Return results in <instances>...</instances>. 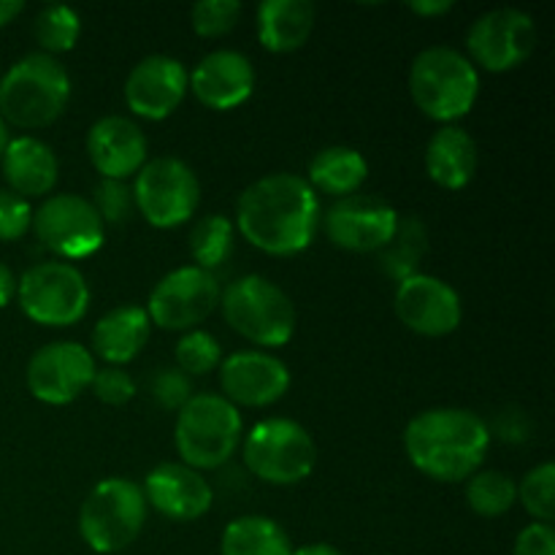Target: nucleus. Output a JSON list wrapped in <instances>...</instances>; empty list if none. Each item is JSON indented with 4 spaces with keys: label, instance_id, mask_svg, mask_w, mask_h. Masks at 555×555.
Masks as SVG:
<instances>
[{
    "label": "nucleus",
    "instance_id": "f257e3e1",
    "mask_svg": "<svg viewBox=\"0 0 555 555\" xmlns=\"http://www.w3.org/2000/svg\"><path fill=\"white\" fill-rule=\"evenodd\" d=\"M320 204L307 179L296 173H269L242 193L236 222L242 236L260 253L291 255L304 253L312 244L318 228Z\"/></svg>",
    "mask_w": 555,
    "mask_h": 555
},
{
    "label": "nucleus",
    "instance_id": "f03ea898",
    "mask_svg": "<svg viewBox=\"0 0 555 555\" xmlns=\"http://www.w3.org/2000/svg\"><path fill=\"white\" fill-rule=\"evenodd\" d=\"M491 431L475 412L459 406L426 410L410 421L404 448L415 469L439 482H461L486 461Z\"/></svg>",
    "mask_w": 555,
    "mask_h": 555
},
{
    "label": "nucleus",
    "instance_id": "7ed1b4c3",
    "mask_svg": "<svg viewBox=\"0 0 555 555\" xmlns=\"http://www.w3.org/2000/svg\"><path fill=\"white\" fill-rule=\"evenodd\" d=\"M70 101V79L49 54H27L0 79V117L16 128H47Z\"/></svg>",
    "mask_w": 555,
    "mask_h": 555
},
{
    "label": "nucleus",
    "instance_id": "20e7f679",
    "mask_svg": "<svg viewBox=\"0 0 555 555\" xmlns=\"http://www.w3.org/2000/svg\"><path fill=\"white\" fill-rule=\"evenodd\" d=\"M415 106L437 122H453L472 112L480 92V76L466 54L450 47L423 49L410 70Z\"/></svg>",
    "mask_w": 555,
    "mask_h": 555
},
{
    "label": "nucleus",
    "instance_id": "39448f33",
    "mask_svg": "<svg viewBox=\"0 0 555 555\" xmlns=\"http://www.w3.org/2000/svg\"><path fill=\"white\" fill-rule=\"evenodd\" d=\"M242 439V415L225 396H190L179 410L173 442L190 469H217L228 464Z\"/></svg>",
    "mask_w": 555,
    "mask_h": 555
},
{
    "label": "nucleus",
    "instance_id": "423d86ee",
    "mask_svg": "<svg viewBox=\"0 0 555 555\" xmlns=\"http://www.w3.org/2000/svg\"><path fill=\"white\" fill-rule=\"evenodd\" d=\"M220 307L238 336L260 347H285L296 331V307L282 287L247 274L220 293Z\"/></svg>",
    "mask_w": 555,
    "mask_h": 555
},
{
    "label": "nucleus",
    "instance_id": "0eeeda50",
    "mask_svg": "<svg viewBox=\"0 0 555 555\" xmlns=\"http://www.w3.org/2000/svg\"><path fill=\"white\" fill-rule=\"evenodd\" d=\"M146 520V499L135 482L108 477L87 493L79 509V531L87 547L101 555L125 551L139 540Z\"/></svg>",
    "mask_w": 555,
    "mask_h": 555
},
{
    "label": "nucleus",
    "instance_id": "6e6552de",
    "mask_svg": "<svg viewBox=\"0 0 555 555\" xmlns=\"http://www.w3.org/2000/svg\"><path fill=\"white\" fill-rule=\"evenodd\" d=\"M244 464L258 480L271 486H296L318 464L314 439L291 417L260 421L244 439Z\"/></svg>",
    "mask_w": 555,
    "mask_h": 555
},
{
    "label": "nucleus",
    "instance_id": "1a4fd4ad",
    "mask_svg": "<svg viewBox=\"0 0 555 555\" xmlns=\"http://www.w3.org/2000/svg\"><path fill=\"white\" fill-rule=\"evenodd\" d=\"M20 307L33 323L65 328L85 318L90 307V287L76 266L63 260L38 263L16 280Z\"/></svg>",
    "mask_w": 555,
    "mask_h": 555
},
{
    "label": "nucleus",
    "instance_id": "9d476101",
    "mask_svg": "<svg viewBox=\"0 0 555 555\" xmlns=\"http://www.w3.org/2000/svg\"><path fill=\"white\" fill-rule=\"evenodd\" d=\"M201 184L179 157H155L135 173L133 204L155 228H177L195 215Z\"/></svg>",
    "mask_w": 555,
    "mask_h": 555
},
{
    "label": "nucleus",
    "instance_id": "9b49d317",
    "mask_svg": "<svg viewBox=\"0 0 555 555\" xmlns=\"http://www.w3.org/2000/svg\"><path fill=\"white\" fill-rule=\"evenodd\" d=\"M33 231L60 258H90L103 247V220L90 201L79 195H52L33 215Z\"/></svg>",
    "mask_w": 555,
    "mask_h": 555
},
{
    "label": "nucleus",
    "instance_id": "f8f14e48",
    "mask_svg": "<svg viewBox=\"0 0 555 555\" xmlns=\"http://www.w3.org/2000/svg\"><path fill=\"white\" fill-rule=\"evenodd\" d=\"M220 307V285L211 271L184 266L163 276L152 291L146 314L166 331H190Z\"/></svg>",
    "mask_w": 555,
    "mask_h": 555
},
{
    "label": "nucleus",
    "instance_id": "ddd939ff",
    "mask_svg": "<svg viewBox=\"0 0 555 555\" xmlns=\"http://www.w3.org/2000/svg\"><path fill=\"white\" fill-rule=\"evenodd\" d=\"M537 43V27L526 11L496 9L475 20L466 36L472 60L491 74H504L531 57Z\"/></svg>",
    "mask_w": 555,
    "mask_h": 555
},
{
    "label": "nucleus",
    "instance_id": "4468645a",
    "mask_svg": "<svg viewBox=\"0 0 555 555\" xmlns=\"http://www.w3.org/2000/svg\"><path fill=\"white\" fill-rule=\"evenodd\" d=\"M95 358L76 341H52L27 363V388L38 401L52 406L70 404L90 388Z\"/></svg>",
    "mask_w": 555,
    "mask_h": 555
},
{
    "label": "nucleus",
    "instance_id": "2eb2a0df",
    "mask_svg": "<svg viewBox=\"0 0 555 555\" xmlns=\"http://www.w3.org/2000/svg\"><path fill=\"white\" fill-rule=\"evenodd\" d=\"M399 215L393 206L374 195H347L325 215V233L347 253H377L393 242Z\"/></svg>",
    "mask_w": 555,
    "mask_h": 555
},
{
    "label": "nucleus",
    "instance_id": "dca6fc26",
    "mask_svg": "<svg viewBox=\"0 0 555 555\" xmlns=\"http://www.w3.org/2000/svg\"><path fill=\"white\" fill-rule=\"evenodd\" d=\"M396 314L421 336H448L461 325V298L444 280L412 274L399 282L393 298Z\"/></svg>",
    "mask_w": 555,
    "mask_h": 555
},
{
    "label": "nucleus",
    "instance_id": "f3484780",
    "mask_svg": "<svg viewBox=\"0 0 555 555\" xmlns=\"http://www.w3.org/2000/svg\"><path fill=\"white\" fill-rule=\"evenodd\" d=\"M188 95V70L168 54L144 57L125 81V103L144 119H166Z\"/></svg>",
    "mask_w": 555,
    "mask_h": 555
},
{
    "label": "nucleus",
    "instance_id": "a211bd4d",
    "mask_svg": "<svg viewBox=\"0 0 555 555\" xmlns=\"http://www.w3.org/2000/svg\"><path fill=\"white\" fill-rule=\"evenodd\" d=\"M220 383L233 406H269L291 388V372L269 352H233L220 363Z\"/></svg>",
    "mask_w": 555,
    "mask_h": 555
},
{
    "label": "nucleus",
    "instance_id": "6ab92c4d",
    "mask_svg": "<svg viewBox=\"0 0 555 555\" xmlns=\"http://www.w3.org/2000/svg\"><path fill=\"white\" fill-rule=\"evenodd\" d=\"M144 499L171 520L204 518L215 502L209 480L184 464H160L146 475Z\"/></svg>",
    "mask_w": 555,
    "mask_h": 555
},
{
    "label": "nucleus",
    "instance_id": "aec40b11",
    "mask_svg": "<svg viewBox=\"0 0 555 555\" xmlns=\"http://www.w3.org/2000/svg\"><path fill=\"white\" fill-rule=\"evenodd\" d=\"M188 85L204 106L215 108V112H228V108L242 106L253 95L255 70L242 52L217 49L195 65Z\"/></svg>",
    "mask_w": 555,
    "mask_h": 555
},
{
    "label": "nucleus",
    "instance_id": "412c9836",
    "mask_svg": "<svg viewBox=\"0 0 555 555\" xmlns=\"http://www.w3.org/2000/svg\"><path fill=\"white\" fill-rule=\"evenodd\" d=\"M87 155L103 179H119L141 171L146 163V139L128 117H103L87 133Z\"/></svg>",
    "mask_w": 555,
    "mask_h": 555
},
{
    "label": "nucleus",
    "instance_id": "4be33fe9",
    "mask_svg": "<svg viewBox=\"0 0 555 555\" xmlns=\"http://www.w3.org/2000/svg\"><path fill=\"white\" fill-rule=\"evenodd\" d=\"M3 177L11 193L22 198L47 195L57 184V157L33 135L11 139L3 150Z\"/></svg>",
    "mask_w": 555,
    "mask_h": 555
},
{
    "label": "nucleus",
    "instance_id": "5701e85b",
    "mask_svg": "<svg viewBox=\"0 0 555 555\" xmlns=\"http://www.w3.org/2000/svg\"><path fill=\"white\" fill-rule=\"evenodd\" d=\"M426 171L439 188L461 190L475 179L477 144L459 125H444L426 146Z\"/></svg>",
    "mask_w": 555,
    "mask_h": 555
},
{
    "label": "nucleus",
    "instance_id": "b1692460",
    "mask_svg": "<svg viewBox=\"0 0 555 555\" xmlns=\"http://www.w3.org/2000/svg\"><path fill=\"white\" fill-rule=\"evenodd\" d=\"M150 328L152 323L146 309L125 304V307L112 309L98 320L95 331H92V347L106 363L122 366L144 350Z\"/></svg>",
    "mask_w": 555,
    "mask_h": 555
},
{
    "label": "nucleus",
    "instance_id": "393cba45",
    "mask_svg": "<svg viewBox=\"0 0 555 555\" xmlns=\"http://www.w3.org/2000/svg\"><path fill=\"white\" fill-rule=\"evenodd\" d=\"M314 5L309 0H266L258 9V38L269 52L301 49L314 30Z\"/></svg>",
    "mask_w": 555,
    "mask_h": 555
},
{
    "label": "nucleus",
    "instance_id": "a878e982",
    "mask_svg": "<svg viewBox=\"0 0 555 555\" xmlns=\"http://www.w3.org/2000/svg\"><path fill=\"white\" fill-rule=\"evenodd\" d=\"M366 173L369 163L361 152L352 146H328L309 163V188L347 198L366 182Z\"/></svg>",
    "mask_w": 555,
    "mask_h": 555
},
{
    "label": "nucleus",
    "instance_id": "bb28decb",
    "mask_svg": "<svg viewBox=\"0 0 555 555\" xmlns=\"http://www.w3.org/2000/svg\"><path fill=\"white\" fill-rule=\"evenodd\" d=\"M220 555H293V545L276 520L244 515L222 531Z\"/></svg>",
    "mask_w": 555,
    "mask_h": 555
},
{
    "label": "nucleus",
    "instance_id": "cd10ccee",
    "mask_svg": "<svg viewBox=\"0 0 555 555\" xmlns=\"http://www.w3.org/2000/svg\"><path fill=\"white\" fill-rule=\"evenodd\" d=\"M518 502V486L504 472H475L466 486V504L480 518H499Z\"/></svg>",
    "mask_w": 555,
    "mask_h": 555
},
{
    "label": "nucleus",
    "instance_id": "c85d7f7f",
    "mask_svg": "<svg viewBox=\"0 0 555 555\" xmlns=\"http://www.w3.org/2000/svg\"><path fill=\"white\" fill-rule=\"evenodd\" d=\"M233 253V225L228 217L209 215L190 231V255L198 260V269L211 271Z\"/></svg>",
    "mask_w": 555,
    "mask_h": 555
},
{
    "label": "nucleus",
    "instance_id": "c756f323",
    "mask_svg": "<svg viewBox=\"0 0 555 555\" xmlns=\"http://www.w3.org/2000/svg\"><path fill=\"white\" fill-rule=\"evenodd\" d=\"M33 33H36V41L43 47V54L52 57V54L74 49L76 38L81 33V22L68 5H47V9L38 11Z\"/></svg>",
    "mask_w": 555,
    "mask_h": 555
},
{
    "label": "nucleus",
    "instance_id": "7c9ffc66",
    "mask_svg": "<svg viewBox=\"0 0 555 555\" xmlns=\"http://www.w3.org/2000/svg\"><path fill=\"white\" fill-rule=\"evenodd\" d=\"M423 249H426V231L417 220H406L404 225L399 222L393 242L385 247L383 266L396 282L406 280V276L417 274V260H421Z\"/></svg>",
    "mask_w": 555,
    "mask_h": 555
},
{
    "label": "nucleus",
    "instance_id": "2f4dec72",
    "mask_svg": "<svg viewBox=\"0 0 555 555\" xmlns=\"http://www.w3.org/2000/svg\"><path fill=\"white\" fill-rule=\"evenodd\" d=\"M518 496L526 513L534 518V524H551L555 515V466L551 461L540 464L524 477Z\"/></svg>",
    "mask_w": 555,
    "mask_h": 555
},
{
    "label": "nucleus",
    "instance_id": "473e14b6",
    "mask_svg": "<svg viewBox=\"0 0 555 555\" xmlns=\"http://www.w3.org/2000/svg\"><path fill=\"white\" fill-rule=\"evenodd\" d=\"M220 341L206 331H188L177 345V363L179 372L188 377H201L209 374L211 369L220 366Z\"/></svg>",
    "mask_w": 555,
    "mask_h": 555
},
{
    "label": "nucleus",
    "instance_id": "72a5a7b5",
    "mask_svg": "<svg viewBox=\"0 0 555 555\" xmlns=\"http://www.w3.org/2000/svg\"><path fill=\"white\" fill-rule=\"evenodd\" d=\"M242 16V3L238 0H201L193 5V30L204 38H220L236 27Z\"/></svg>",
    "mask_w": 555,
    "mask_h": 555
},
{
    "label": "nucleus",
    "instance_id": "f704fd0d",
    "mask_svg": "<svg viewBox=\"0 0 555 555\" xmlns=\"http://www.w3.org/2000/svg\"><path fill=\"white\" fill-rule=\"evenodd\" d=\"M95 211L101 215L103 225L106 222H125L133 211V190L119 179H103L95 190Z\"/></svg>",
    "mask_w": 555,
    "mask_h": 555
},
{
    "label": "nucleus",
    "instance_id": "c9c22d12",
    "mask_svg": "<svg viewBox=\"0 0 555 555\" xmlns=\"http://www.w3.org/2000/svg\"><path fill=\"white\" fill-rule=\"evenodd\" d=\"M33 225V206L27 198L0 190V242H16Z\"/></svg>",
    "mask_w": 555,
    "mask_h": 555
},
{
    "label": "nucleus",
    "instance_id": "e433bc0d",
    "mask_svg": "<svg viewBox=\"0 0 555 555\" xmlns=\"http://www.w3.org/2000/svg\"><path fill=\"white\" fill-rule=\"evenodd\" d=\"M92 393L103 401V404H112V406H122L128 404L130 399L135 396V383L125 369H98L95 377L90 383Z\"/></svg>",
    "mask_w": 555,
    "mask_h": 555
},
{
    "label": "nucleus",
    "instance_id": "4c0bfd02",
    "mask_svg": "<svg viewBox=\"0 0 555 555\" xmlns=\"http://www.w3.org/2000/svg\"><path fill=\"white\" fill-rule=\"evenodd\" d=\"M152 396L166 410H182L190 401V377L179 369H163L152 379Z\"/></svg>",
    "mask_w": 555,
    "mask_h": 555
},
{
    "label": "nucleus",
    "instance_id": "58836bf2",
    "mask_svg": "<svg viewBox=\"0 0 555 555\" xmlns=\"http://www.w3.org/2000/svg\"><path fill=\"white\" fill-rule=\"evenodd\" d=\"M513 555H555V534L551 524H531L515 540Z\"/></svg>",
    "mask_w": 555,
    "mask_h": 555
},
{
    "label": "nucleus",
    "instance_id": "ea45409f",
    "mask_svg": "<svg viewBox=\"0 0 555 555\" xmlns=\"http://www.w3.org/2000/svg\"><path fill=\"white\" fill-rule=\"evenodd\" d=\"M14 296H16L14 271H11L5 263H0V309L9 307L11 298H14Z\"/></svg>",
    "mask_w": 555,
    "mask_h": 555
},
{
    "label": "nucleus",
    "instance_id": "a19ab883",
    "mask_svg": "<svg viewBox=\"0 0 555 555\" xmlns=\"http://www.w3.org/2000/svg\"><path fill=\"white\" fill-rule=\"evenodd\" d=\"M453 9V3L450 0H417V3H410V11H415V14L421 16H439V14H448V11Z\"/></svg>",
    "mask_w": 555,
    "mask_h": 555
},
{
    "label": "nucleus",
    "instance_id": "79ce46f5",
    "mask_svg": "<svg viewBox=\"0 0 555 555\" xmlns=\"http://www.w3.org/2000/svg\"><path fill=\"white\" fill-rule=\"evenodd\" d=\"M22 11H25V3H22V0H0V27L14 22Z\"/></svg>",
    "mask_w": 555,
    "mask_h": 555
},
{
    "label": "nucleus",
    "instance_id": "37998d69",
    "mask_svg": "<svg viewBox=\"0 0 555 555\" xmlns=\"http://www.w3.org/2000/svg\"><path fill=\"white\" fill-rule=\"evenodd\" d=\"M293 555H345L336 551L334 545H325V542H314V545H304L298 551H293Z\"/></svg>",
    "mask_w": 555,
    "mask_h": 555
},
{
    "label": "nucleus",
    "instance_id": "c03bdc74",
    "mask_svg": "<svg viewBox=\"0 0 555 555\" xmlns=\"http://www.w3.org/2000/svg\"><path fill=\"white\" fill-rule=\"evenodd\" d=\"M5 144H9V128H5L3 117H0V157H3V150Z\"/></svg>",
    "mask_w": 555,
    "mask_h": 555
}]
</instances>
